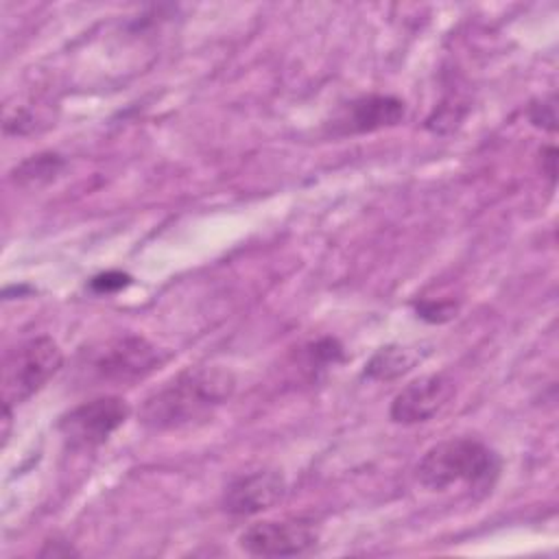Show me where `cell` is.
<instances>
[{
  "label": "cell",
  "mask_w": 559,
  "mask_h": 559,
  "mask_svg": "<svg viewBox=\"0 0 559 559\" xmlns=\"http://www.w3.org/2000/svg\"><path fill=\"white\" fill-rule=\"evenodd\" d=\"M129 417V406L118 395L83 402L59 419V432L72 450H92L105 443Z\"/></svg>",
  "instance_id": "obj_5"
},
{
  "label": "cell",
  "mask_w": 559,
  "mask_h": 559,
  "mask_svg": "<svg viewBox=\"0 0 559 559\" xmlns=\"http://www.w3.org/2000/svg\"><path fill=\"white\" fill-rule=\"evenodd\" d=\"M236 389V378L221 365H197L155 389L140 406V424L153 432L194 426L212 417Z\"/></svg>",
  "instance_id": "obj_1"
},
{
  "label": "cell",
  "mask_w": 559,
  "mask_h": 559,
  "mask_svg": "<svg viewBox=\"0 0 559 559\" xmlns=\"http://www.w3.org/2000/svg\"><path fill=\"white\" fill-rule=\"evenodd\" d=\"M531 122H533V124H537V127H542V129L555 131V127H557L555 96L544 98L539 105H533V107H531Z\"/></svg>",
  "instance_id": "obj_12"
},
{
  "label": "cell",
  "mask_w": 559,
  "mask_h": 559,
  "mask_svg": "<svg viewBox=\"0 0 559 559\" xmlns=\"http://www.w3.org/2000/svg\"><path fill=\"white\" fill-rule=\"evenodd\" d=\"M542 159L546 162V175L550 177V181H555V162H557V157H555V148H552V146H548V148H546V155H544Z\"/></svg>",
  "instance_id": "obj_15"
},
{
  "label": "cell",
  "mask_w": 559,
  "mask_h": 559,
  "mask_svg": "<svg viewBox=\"0 0 559 559\" xmlns=\"http://www.w3.org/2000/svg\"><path fill=\"white\" fill-rule=\"evenodd\" d=\"M61 166H63V159L59 155L41 153V155H33L26 162H22L13 175L22 183H37V181H46V179L55 177Z\"/></svg>",
  "instance_id": "obj_11"
},
{
  "label": "cell",
  "mask_w": 559,
  "mask_h": 559,
  "mask_svg": "<svg viewBox=\"0 0 559 559\" xmlns=\"http://www.w3.org/2000/svg\"><path fill=\"white\" fill-rule=\"evenodd\" d=\"M406 114L404 100L386 94H367L347 103L338 120L334 122L338 133H371L378 129L395 127Z\"/></svg>",
  "instance_id": "obj_9"
},
{
  "label": "cell",
  "mask_w": 559,
  "mask_h": 559,
  "mask_svg": "<svg viewBox=\"0 0 559 559\" xmlns=\"http://www.w3.org/2000/svg\"><path fill=\"white\" fill-rule=\"evenodd\" d=\"M286 493V480L275 469H258L238 476L223 496V507L231 515H255L275 507Z\"/></svg>",
  "instance_id": "obj_8"
},
{
  "label": "cell",
  "mask_w": 559,
  "mask_h": 559,
  "mask_svg": "<svg viewBox=\"0 0 559 559\" xmlns=\"http://www.w3.org/2000/svg\"><path fill=\"white\" fill-rule=\"evenodd\" d=\"M419 358L421 354L415 347L386 345L380 352H376L371 360L365 365V376L373 380H393L406 373Z\"/></svg>",
  "instance_id": "obj_10"
},
{
  "label": "cell",
  "mask_w": 559,
  "mask_h": 559,
  "mask_svg": "<svg viewBox=\"0 0 559 559\" xmlns=\"http://www.w3.org/2000/svg\"><path fill=\"white\" fill-rule=\"evenodd\" d=\"M417 312L428 319V321H445L450 317H454L456 306L454 304H435V301H426L417 308Z\"/></svg>",
  "instance_id": "obj_14"
},
{
  "label": "cell",
  "mask_w": 559,
  "mask_h": 559,
  "mask_svg": "<svg viewBox=\"0 0 559 559\" xmlns=\"http://www.w3.org/2000/svg\"><path fill=\"white\" fill-rule=\"evenodd\" d=\"M63 365V354L50 336H35L20 343L2 362V406L26 402L37 393Z\"/></svg>",
  "instance_id": "obj_4"
},
{
  "label": "cell",
  "mask_w": 559,
  "mask_h": 559,
  "mask_svg": "<svg viewBox=\"0 0 559 559\" xmlns=\"http://www.w3.org/2000/svg\"><path fill=\"white\" fill-rule=\"evenodd\" d=\"M162 360L159 349L144 336L122 334L83 349L76 367L87 382L129 384L146 378Z\"/></svg>",
  "instance_id": "obj_3"
},
{
  "label": "cell",
  "mask_w": 559,
  "mask_h": 559,
  "mask_svg": "<svg viewBox=\"0 0 559 559\" xmlns=\"http://www.w3.org/2000/svg\"><path fill=\"white\" fill-rule=\"evenodd\" d=\"M454 395V380L445 373H430L411 380L393 397L389 417L395 424L411 426L432 419Z\"/></svg>",
  "instance_id": "obj_7"
},
{
  "label": "cell",
  "mask_w": 559,
  "mask_h": 559,
  "mask_svg": "<svg viewBox=\"0 0 559 559\" xmlns=\"http://www.w3.org/2000/svg\"><path fill=\"white\" fill-rule=\"evenodd\" d=\"M500 474V456L480 439L452 437L424 452L415 478L430 491H445L454 485L487 489Z\"/></svg>",
  "instance_id": "obj_2"
},
{
  "label": "cell",
  "mask_w": 559,
  "mask_h": 559,
  "mask_svg": "<svg viewBox=\"0 0 559 559\" xmlns=\"http://www.w3.org/2000/svg\"><path fill=\"white\" fill-rule=\"evenodd\" d=\"M319 542V528L310 520L258 522L247 526L238 544L253 557H299L310 552Z\"/></svg>",
  "instance_id": "obj_6"
},
{
  "label": "cell",
  "mask_w": 559,
  "mask_h": 559,
  "mask_svg": "<svg viewBox=\"0 0 559 559\" xmlns=\"http://www.w3.org/2000/svg\"><path fill=\"white\" fill-rule=\"evenodd\" d=\"M127 284H129V275L109 271V273L96 275L90 286H92L96 293H111V290H118V288H122V286H127Z\"/></svg>",
  "instance_id": "obj_13"
}]
</instances>
